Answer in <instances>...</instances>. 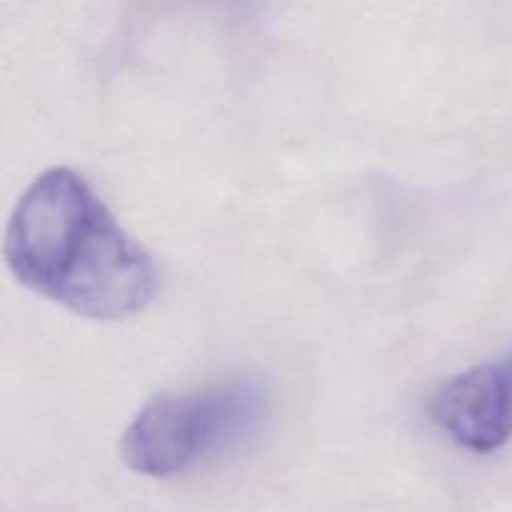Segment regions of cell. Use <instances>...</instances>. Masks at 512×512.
<instances>
[{
    "label": "cell",
    "mask_w": 512,
    "mask_h": 512,
    "mask_svg": "<svg viewBox=\"0 0 512 512\" xmlns=\"http://www.w3.org/2000/svg\"><path fill=\"white\" fill-rule=\"evenodd\" d=\"M5 263L20 285L90 320L130 318L158 293L148 250L70 168L45 170L20 195Z\"/></svg>",
    "instance_id": "1"
},
{
    "label": "cell",
    "mask_w": 512,
    "mask_h": 512,
    "mask_svg": "<svg viewBox=\"0 0 512 512\" xmlns=\"http://www.w3.org/2000/svg\"><path fill=\"white\" fill-rule=\"evenodd\" d=\"M265 413L268 393L255 380L158 395L125 428L120 458L133 473L173 478L253 433Z\"/></svg>",
    "instance_id": "2"
},
{
    "label": "cell",
    "mask_w": 512,
    "mask_h": 512,
    "mask_svg": "<svg viewBox=\"0 0 512 512\" xmlns=\"http://www.w3.org/2000/svg\"><path fill=\"white\" fill-rule=\"evenodd\" d=\"M428 415L453 443L488 455L512 438V353L453 375L428 400Z\"/></svg>",
    "instance_id": "3"
}]
</instances>
